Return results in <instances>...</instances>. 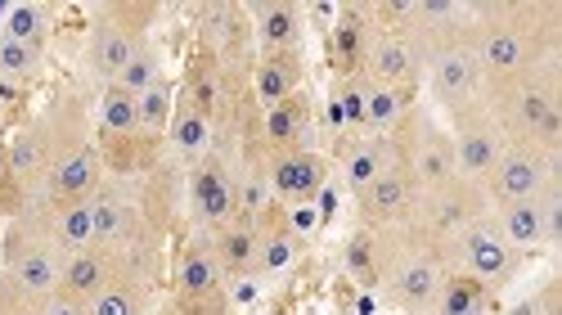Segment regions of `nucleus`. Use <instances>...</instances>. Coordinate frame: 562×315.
Returning <instances> with one entry per match:
<instances>
[{"label":"nucleus","instance_id":"f257e3e1","mask_svg":"<svg viewBox=\"0 0 562 315\" xmlns=\"http://www.w3.org/2000/svg\"><path fill=\"white\" fill-rule=\"evenodd\" d=\"M482 104L495 117V126L504 131V140H536V131L549 113L562 109V68L558 59L527 68L508 81H491L482 86Z\"/></svg>","mask_w":562,"mask_h":315},{"label":"nucleus","instance_id":"f03ea898","mask_svg":"<svg viewBox=\"0 0 562 315\" xmlns=\"http://www.w3.org/2000/svg\"><path fill=\"white\" fill-rule=\"evenodd\" d=\"M0 261L5 270L0 275L14 280L23 293L50 302L59 293V275H64V248L55 244L50 225H45L41 207H23L19 216H10L5 235H0Z\"/></svg>","mask_w":562,"mask_h":315},{"label":"nucleus","instance_id":"7ed1b4c3","mask_svg":"<svg viewBox=\"0 0 562 315\" xmlns=\"http://www.w3.org/2000/svg\"><path fill=\"white\" fill-rule=\"evenodd\" d=\"M387 145H392V162H401L418 190H432L446 185L454 171V149H450V131L446 122L428 109V104H409L405 117L387 131Z\"/></svg>","mask_w":562,"mask_h":315},{"label":"nucleus","instance_id":"20e7f679","mask_svg":"<svg viewBox=\"0 0 562 315\" xmlns=\"http://www.w3.org/2000/svg\"><path fill=\"white\" fill-rule=\"evenodd\" d=\"M486 212H491V203H486V194H482L477 180L450 176L446 185L418 190V203H414V212H409L405 225H409V230L424 239V244H432L437 252L450 257V244H454L473 221H482Z\"/></svg>","mask_w":562,"mask_h":315},{"label":"nucleus","instance_id":"39448f33","mask_svg":"<svg viewBox=\"0 0 562 315\" xmlns=\"http://www.w3.org/2000/svg\"><path fill=\"white\" fill-rule=\"evenodd\" d=\"M450 270L477 280L486 293H504L522 270V252L504 239V230L495 225V216L486 212L482 221H473L468 230L450 244Z\"/></svg>","mask_w":562,"mask_h":315},{"label":"nucleus","instance_id":"423d86ee","mask_svg":"<svg viewBox=\"0 0 562 315\" xmlns=\"http://www.w3.org/2000/svg\"><path fill=\"white\" fill-rule=\"evenodd\" d=\"M225 270L212 252L207 235H194L176 257L171 275V315H225L229 311V289Z\"/></svg>","mask_w":562,"mask_h":315},{"label":"nucleus","instance_id":"0eeeda50","mask_svg":"<svg viewBox=\"0 0 562 315\" xmlns=\"http://www.w3.org/2000/svg\"><path fill=\"white\" fill-rule=\"evenodd\" d=\"M553 176H562V158H553L527 140H508L499 162L482 180V194L491 207H504V203H518V199H536Z\"/></svg>","mask_w":562,"mask_h":315},{"label":"nucleus","instance_id":"6e6552de","mask_svg":"<svg viewBox=\"0 0 562 315\" xmlns=\"http://www.w3.org/2000/svg\"><path fill=\"white\" fill-rule=\"evenodd\" d=\"M424 86H428L432 104L441 109V117L477 104L482 100V68H477V55H473V36H463L454 45H441L437 55H428Z\"/></svg>","mask_w":562,"mask_h":315},{"label":"nucleus","instance_id":"1a4fd4ad","mask_svg":"<svg viewBox=\"0 0 562 315\" xmlns=\"http://www.w3.org/2000/svg\"><path fill=\"white\" fill-rule=\"evenodd\" d=\"M446 131H450V149H454V171L463 180H477V185H482V180L491 176V167L499 162L504 145H508L504 131L495 126V117L486 113L482 100L459 109V113H450Z\"/></svg>","mask_w":562,"mask_h":315},{"label":"nucleus","instance_id":"9d476101","mask_svg":"<svg viewBox=\"0 0 562 315\" xmlns=\"http://www.w3.org/2000/svg\"><path fill=\"white\" fill-rule=\"evenodd\" d=\"M351 203H356V216H360V230H392V225L409 221V212L418 203V185L401 162H387L364 190L351 194Z\"/></svg>","mask_w":562,"mask_h":315},{"label":"nucleus","instance_id":"9b49d317","mask_svg":"<svg viewBox=\"0 0 562 315\" xmlns=\"http://www.w3.org/2000/svg\"><path fill=\"white\" fill-rule=\"evenodd\" d=\"M234 176L239 171L229 167V158L216 145L190 167V207H194V221L203 235L221 230V225L234 221V212H239V203H234Z\"/></svg>","mask_w":562,"mask_h":315},{"label":"nucleus","instance_id":"f8f14e48","mask_svg":"<svg viewBox=\"0 0 562 315\" xmlns=\"http://www.w3.org/2000/svg\"><path fill=\"white\" fill-rule=\"evenodd\" d=\"M424 68H428V59H424V50H418L414 36L373 27V45H369V59H364V77L369 81L414 95V90L424 86Z\"/></svg>","mask_w":562,"mask_h":315},{"label":"nucleus","instance_id":"ddd939ff","mask_svg":"<svg viewBox=\"0 0 562 315\" xmlns=\"http://www.w3.org/2000/svg\"><path fill=\"white\" fill-rule=\"evenodd\" d=\"M90 216H95V244L131 257V248L145 244V212H139V203L117 190L113 180H104V185L90 194Z\"/></svg>","mask_w":562,"mask_h":315},{"label":"nucleus","instance_id":"4468645a","mask_svg":"<svg viewBox=\"0 0 562 315\" xmlns=\"http://www.w3.org/2000/svg\"><path fill=\"white\" fill-rule=\"evenodd\" d=\"M270 180V194L284 203H311L324 190V158L315 149H266L257 154Z\"/></svg>","mask_w":562,"mask_h":315},{"label":"nucleus","instance_id":"2eb2a0df","mask_svg":"<svg viewBox=\"0 0 562 315\" xmlns=\"http://www.w3.org/2000/svg\"><path fill=\"white\" fill-rule=\"evenodd\" d=\"M122 270H131V257L104 248V244H90L64 257V275H59V293L77 297V302H95Z\"/></svg>","mask_w":562,"mask_h":315},{"label":"nucleus","instance_id":"dca6fc26","mask_svg":"<svg viewBox=\"0 0 562 315\" xmlns=\"http://www.w3.org/2000/svg\"><path fill=\"white\" fill-rule=\"evenodd\" d=\"M109 180L104 171V158H100V145L90 140L86 149H77L72 158H64L50 176H45V185H41V199L45 207H59V203H86L90 194H95L100 185Z\"/></svg>","mask_w":562,"mask_h":315},{"label":"nucleus","instance_id":"f3484780","mask_svg":"<svg viewBox=\"0 0 562 315\" xmlns=\"http://www.w3.org/2000/svg\"><path fill=\"white\" fill-rule=\"evenodd\" d=\"M212 239V252L225 270V280H252L261 275V225L248 221V216H234L225 221L221 230L207 235Z\"/></svg>","mask_w":562,"mask_h":315},{"label":"nucleus","instance_id":"a211bd4d","mask_svg":"<svg viewBox=\"0 0 562 315\" xmlns=\"http://www.w3.org/2000/svg\"><path fill=\"white\" fill-rule=\"evenodd\" d=\"M244 10L261 55L302 50V10L293 0H257V5H244Z\"/></svg>","mask_w":562,"mask_h":315},{"label":"nucleus","instance_id":"6ab92c4d","mask_svg":"<svg viewBox=\"0 0 562 315\" xmlns=\"http://www.w3.org/2000/svg\"><path fill=\"white\" fill-rule=\"evenodd\" d=\"M266 149H311V113H306L302 95L261 109V117H257V154H266Z\"/></svg>","mask_w":562,"mask_h":315},{"label":"nucleus","instance_id":"aec40b11","mask_svg":"<svg viewBox=\"0 0 562 315\" xmlns=\"http://www.w3.org/2000/svg\"><path fill=\"white\" fill-rule=\"evenodd\" d=\"M139 41H149V36H131V32L113 27L109 19H100L95 27H90V41H86V64H90V72H95L104 86H113V81L126 72L131 55L139 50Z\"/></svg>","mask_w":562,"mask_h":315},{"label":"nucleus","instance_id":"412c9836","mask_svg":"<svg viewBox=\"0 0 562 315\" xmlns=\"http://www.w3.org/2000/svg\"><path fill=\"white\" fill-rule=\"evenodd\" d=\"M302 50H279V55H257L252 64V90H257V104L270 109L279 100H293L302 90Z\"/></svg>","mask_w":562,"mask_h":315},{"label":"nucleus","instance_id":"4be33fe9","mask_svg":"<svg viewBox=\"0 0 562 315\" xmlns=\"http://www.w3.org/2000/svg\"><path fill=\"white\" fill-rule=\"evenodd\" d=\"M495 225L504 230V239L518 248L522 257L536 252V248H549V230H544V207H540V194L536 199H518V203H504V207H491Z\"/></svg>","mask_w":562,"mask_h":315},{"label":"nucleus","instance_id":"5701e85b","mask_svg":"<svg viewBox=\"0 0 562 315\" xmlns=\"http://www.w3.org/2000/svg\"><path fill=\"white\" fill-rule=\"evenodd\" d=\"M167 140H171L176 158H180V162H190V167H194V162L216 145V126H212V122H207L190 100H184L180 90H176V109H171Z\"/></svg>","mask_w":562,"mask_h":315},{"label":"nucleus","instance_id":"b1692460","mask_svg":"<svg viewBox=\"0 0 562 315\" xmlns=\"http://www.w3.org/2000/svg\"><path fill=\"white\" fill-rule=\"evenodd\" d=\"M369 45H373V19H369V10H342L338 27H334V68H338V77L364 72Z\"/></svg>","mask_w":562,"mask_h":315},{"label":"nucleus","instance_id":"393cba45","mask_svg":"<svg viewBox=\"0 0 562 315\" xmlns=\"http://www.w3.org/2000/svg\"><path fill=\"white\" fill-rule=\"evenodd\" d=\"M36 207H41L45 225H50L55 244L64 248V257L77 252V248H90V244H95V216H90V199H86V203H59V207L36 203Z\"/></svg>","mask_w":562,"mask_h":315},{"label":"nucleus","instance_id":"a878e982","mask_svg":"<svg viewBox=\"0 0 562 315\" xmlns=\"http://www.w3.org/2000/svg\"><path fill=\"white\" fill-rule=\"evenodd\" d=\"M86 315H149V284L145 270H122V275L95 297L86 302Z\"/></svg>","mask_w":562,"mask_h":315},{"label":"nucleus","instance_id":"bb28decb","mask_svg":"<svg viewBox=\"0 0 562 315\" xmlns=\"http://www.w3.org/2000/svg\"><path fill=\"white\" fill-rule=\"evenodd\" d=\"M392 162V145L387 135H356V140L342 149V176H347V190H364L373 176Z\"/></svg>","mask_w":562,"mask_h":315},{"label":"nucleus","instance_id":"cd10ccee","mask_svg":"<svg viewBox=\"0 0 562 315\" xmlns=\"http://www.w3.org/2000/svg\"><path fill=\"white\" fill-rule=\"evenodd\" d=\"M131 135H139L135 95L122 86H104V95H100V140H131Z\"/></svg>","mask_w":562,"mask_h":315},{"label":"nucleus","instance_id":"c85d7f7f","mask_svg":"<svg viewBox=\"0 0 562 315\" xmlns=\"http://www.w3.org/2000/svg\"><path fill=\"white\" fill-rule=\"evenodd\" d=\"M409 104H414V95H405V90L369 81V95H364V135H387L405 117Z\"/></svg>","mask_w":562,"mask_h":315},{"label":"nucleus","instance_id":"c756f323","mask_svg":"<svg viewBox=\"0 0 562 315\" xmlns=\"http://www.w3.org/2000/svg\"><path fill=\"white\" fill-rule=\"evenodd\" d=\"M135 109H139V135L145 140H162L167 126H171V109H176V86L162 77L158 86H149L145 95H135Z\"/></svg>","mask_w":562,"mask_h":315},{"label":"nucleus","instance_id":"7c9ffc66","mask_svg":"<svg viewBox=\"0 0 562 315\" xmlns=\"http://www.w3.org/2000/svg\"><path fill=\"white\" fill-rule=\"evenodd\" d=\"M486 302H491V293L477 280H468V275H459V270H450L446 284H441V297L432 306V315H482Z\"/></svg>","mask_w":562,"mask_h":315},{"label":"nucleus","instance_id":"2f4dec72","mask_svg":"<svg viewBox=\"0 0 562 315\" xmlns=\"http://www.w3.org/2000/svg\"><path fill=\"white\" fill-rule=\"evenodd\" d=\"M167 64H162V50L154 41H139V50L131 55V64H126V72L113 81V86H122V90H131V95H145L149 86H158L167 72H162Z\"/></svg>","mask_w":562,"mask_h":315},{"label":"nucleus","instance_id":"473e14b6","mask_svg":"<svg viewBox=\"0 0 562 315\" xmlns=\"http://www.w3.org/2000/svg\"><path fill=\"white\" fill-rule=\"evenodd\" d=\"M0 36L27 41V45H36V50H45V41H50V10L45 5H14L5 14V32Z\"/></svg>","mask_w":562,"mask_h":315},{"label":"nucleus","instance_id":"72a5a7b5","mask_svg":"<svg viewBox=\"0 0 562 315\" xmlns=\"http://www.w3.org/2000/svg\"><path fill=\"white\" fill-rule=\"evenodd\" d=\"M41 64H45V50H36L27 41L0 36V81H32Z\"/></svg>","mask_w":562,"mask_h":315},{"label":"nucleus","instance_id":"f704fd0d","mask_svg":"<svg viewBox=\"0 0 562 315\" xmlns=\"http://www.w3.org/2000/svg\"><path fill=\"white\" fill-rule=\"evenodd\" d=\"M504 315H562V284L544 280L536 293H527L518 306H508Z\"/></svg>","mask_w":562,"mask_h":315},{"label":"nucleus","instance_id":"c9c22d12","mask_svg":"<svg viewBox=\"0 0 562 315\" xmlns=\"http://www.w3.org/2000/svg\"><path fill=\"white\" fill-rule=\"evenodd\" d=\"M154 5H109L100 19H109L113 27H122V32H131V36H149V23H154Z\"/></svg>","mask_w":562,"mask_h":315},{"label":"nucleus","instance_id":"e433bc0d","mask_svg":"<svg viewBox=\"0 0 562 315\" xmlns=\"http://www.w3.org/2000/svg\"><path fill=\"white\" fill-rule=\"evenodd\" d=\"M45 306H50V302L23 293L14 280L0 275V315H45Z\"/></svg>","mask_w":562,"mask_h":315},{"label":"nucleus","instance_id":"4c0bfd02","mask_svg":"<svg viewBox=\"0 0 562 315\" xmlns=\"http://www.w3.org/2000/svg\"><path fill=\"white\" fill-rule=\"evenodd\" d=\"M45 315H86V302L68 297V293H55L50 306H45Z\"/></svg>","mask_w":562,"mask_h":315},{"label":"nucleus","instance_id":"58836bf2","mask_svg":"<svg viewBox=\"0 0 562 315\" xmlns=\"http://www.w3.org/2000/svg\"><path fill=\"white\" fill-rule=\"evenodd\" d=\"M0 270H5V261H0Z\"/></svg>","mask_w":562,"mask_h":315}]
</instances>
